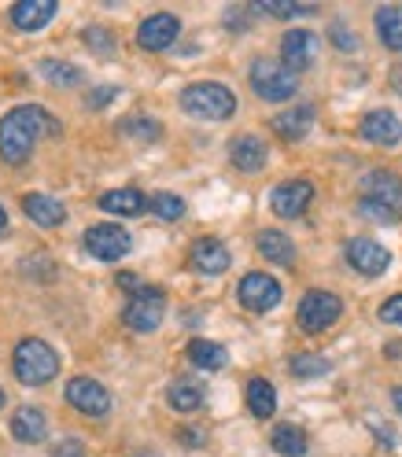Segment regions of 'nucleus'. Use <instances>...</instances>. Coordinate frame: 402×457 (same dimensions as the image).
<instances>
[{
  "label": "nucleus",
  "instance_id": "2f4dec72",
  "mask_svg": "<svg viewBox=\"0 0 402 457\" xmlns=\"http://www.w3.org/2000/svg\"><path fill=\"white\" fill-rule=\"evenodd\" d=\"M152 211L163 218V221H178L185 214V199L181 195H170V192H155L152 195Z\"/></svg>",
  "mask_w": 402,
  "mask_h": 457
},
{
  "label": "nucleus",
  "instance_id": "9d476101",
  "mask_svg": "<svg viewBox=\"0 0 402 457\" xmlns=\"http://www.w3.org/2000/svg\"><path fill=\"white\" fill-rule=\"evenodd\" d=\"M348 262L362 277H381L391 266V251L369 237H355V240H348Z\"/></svg>",
  "mask_w": 402,
  "mask_h": 457
},
{
  "label": "nucleus",
  "instance_id": "f257e3e1",
  "mask_svg": "<svg viewBox=\"0 0 402 457\" xmlns=\"http://www.w3.org/2000/svg\"><path fill=\"white\" fill-rule=\"evenodd\" d=\"M41 133H60V122H55L45 107H38V104L12 107L4 114V122H0V159L12 166L26 162Z\"/></svg>",
  "mask_w": 402,
  "mask_h": 457
},
{
  "label": "nucleus",
  "instance_id": "39448f33",
  "mask_svg": "<svg viewBox=\"0 0 402 457\" xmlns=\"http://www.w3.org/2000/svg\"><path fill=\"white\" fill-rule=\"evenodd\" d=\"M251 89L263 100H292L299 93V78L277 60H255L251 63Z\"/></svg>",
  "mask_w": 402,
  "mask_h": 457
},
{
  "label": "nucleus",
  "instance_id": "393cba45",
  "mask_svg": "<svg viewBox=\"0 0 402 457\" xmlns=\"http://www.w3.org/2000/svg\"><path fill=\"white\" fill-rule=\"evenodd\" d=\"M270 446H273L281 457H303L306 446H310V439H306L303 428H296V424H277L273 436H270Z\"/></svg>",
  "mask_w": 402,
  "mask_h": 457
},
{
  "label": "nucleus",
  "instance_id": "7c9ffc66",
  "mask_svg": "<svg viewBox=\"0 0 402 457\" xmlns=\"http://www.w3.org/2000/svg\"><path fill=\"white\" fill-rule=\"evenodd\" d=\"M289 369H292V377H299V380L325 377L329 373V358H322V354H296L289 361Z\"/></svg>",
  "mask_w": 402,
  "mask_h": 457
},
{
  "label": "nucleus",
  "instance_id": "6ab92c4d",
  "mask_svg": "<svg viewBox=\"0 0 402 457\" xmlns=\"http://www.w3.org/2000/svg\"><path fill=\"white\" fill-rule=\"evenodd\" d=\"M22 211H26V218H30L34 225H45V228L63 225V218H67V211H63L60 199L41 195V192H26V195H22Z\"/></svg>",
  "mask_w": 402,
  "mask_h": 457
},
{
  "label": "nucleus",
  "instance_id": "a878e982",
  "mask_svg": "<svg viewBox=\"0 0 402 457\" xmlns=\"http://www.w3.org/2000/svg\"><path fill=\"white\" fill-rule=\"evenodd\" d=\"M185 354H188V361H192V365L211 369V373L225 369V361H229V351L222 347V343H211V339H192Z\"/></svg>",
  "mask_w": 402,
  "mask_h": 457
},
{
  "label": "nucleus",
  "instance_id": "4c0bfd02",
  "mask_svg": "<svg viewBox=\"0 0 402 457\" xmlns=\"http://www.w3.org/2000/svg\"><path fill=\"white\" fill-rule=\"evenodd\" d=\"M114 93H119V89H114V85H104V89H96L89 100H85V104H89V107H104V104H111L114 100Z\"/></svg>",
  "mask_w": 402,
  "mask_h": 457
},
{
  "label": "nucleus",
  "instance_id": "37998d69",
  "mask_svg": "<svg viewBox=\"0 0 402 457\" xmlns=\"http://www.w3.org/2000/svg\"><path fill=\"white\" fill-rule=\"evenodd\" d=\"M8 225V214H4V207H0V228H4Z\"/></svg>",
  "mask_w": 402,
  "mask_h": 457
},
{
  "label": "nucleus",
  "instance_id": "ddd939ff",
  "mask_svg": "<svg viewBox=\"0 0 402 457\" xmlns=\"http://www.w3.org/2000/svg\"><path fill=\"white\" fill-rule=\"evenodd\" d=\"M310 199H314V185L303 181V178H292V181H284L270 192V207L281 218H299L310 207Z\"/></svg>",
  "mask_w": 402,
  "mask_h": 457
},
{
  "label": "nucleus",
  "instance_id": "0eeeda50",
  "mask_svg": "<svg viewBox=\"0 0 402 457\" xmlns=\"http://www.w3.org/2000/svg\"><path fill=\"white\" fill-rule=\"evenodd\" d=\"M166 313V292L163 288H137L122 310V321L133 332H155Z\"/></svg>",
  "mask_w": 402,
  "mask_h": 457
},
{
  "label": "nucleus",
  "instance_id": "4be33fe9",
  "mask_svg": "<svg viewBox=\"0 0 402 457\" xmlns=\"http://www.w3.org/2000/svg\"><path fill=\"white\" fill-rule=\"evenodd\" d=\"M12 436H15L19 443H41V439L48 436V417H45L41 410H34V406L15 410V417H12Z\"/></svg>",
  "mask_w": 402,
  "mask_h": 457
},
{
  "label": "nucleus",
  "instance_id": "6e6552de",
  "mask_svg": "<svg viewBox=\"0 0 402 457\" xmlns=\"http://www.w3.org/2000/svg\"><path fill=\"white\" fill-rule=\"evenodd\" d=\"M130 247H133V237L126 233L122 225L104 221V225H93L89 233H85V251H89L93 259H100V262H119V259H126Z\"/></svg>",
  "mask_w": 402,
  "mask_h": 457
},
{
  "label": "nucleus",
  "instance_id": "cd10ccee",
  "mask_svg": "<svg viewBox=\"0 0 402 457\" xmlns=\"http://www.w3.org/2000/svg\"><path fill=\"white\" fill-rule=\"evenodd\" d=\"M377 34H381L384 48L402 52V8L388 4V8H381V12H377Z\"/></svg>",
  "mask_w": 402,
  "mask_h": 457
},
{
  "label": "nucleus",
  "instance_id": "7ed1b4c3",
  "mask_svg": "<svg viewBox=\"0 0 402 457\" xmlns=\"http://www.w3.org/2000/svg\"><path fill=\"white\" fill-rule=\"evenodd\" d=\"M181 111L204 122H225V119H233L237 96L222 81H196L188 89H181Z\"/></svg>",
  "mask_w": 402,
  "mask_h": 457
},
{
  "label": "nucleus",
  "instance_id": "c756f323",
  "mask_svg": "<svg viewBox=\"0 0 402 457\" xmlns=\"http://www.w3.org/2000/svg\"><path fill=\"white\" fill-rule=\"evenodd\" d=\"M41 71L52 85H60V89H71V85H81V71L74 63H60V60H41Z\"/></svg>",
  "mask_w": 402,
  "mask_h": 457
},
{
  "label": "nucleus",
  "instance_id": "dca6fc26",
  "mask_svg": "<svg viewBox=\"0 0 402 457\" xmlns=\"http://www.w3.org/2000/svg\"><path fill=\"white\" fill-rule=\"evenodd\" d=\"M358 133L365 140H373V145H398V140H402V122H398L395 111H384L381 107V111H369L365 114Z\"/></svg>",
  "mask_w": 402,
  "mask_h": 457
},
{
  "label": "nucleus",
  "instance_id": "2eb2a0df",
  "mask_svg": "<svg viewBox=\"0 0 402 457\" xmlns=\"http://www.w3.org/2000/svg\"><path fill=\"white\" fill-rule=\"evenodd\" d=\"M188 262H192V270L196 273H204V277H218V273H225L229 270V247L222 244V240H214V237H199L196 244H192V254H188Z\"/></svg>",
  "mask_w": 402,
  "mask_h": 457
},
{
  "label": "nucleus",
  "instance_id": "f704fd0d",
  "mask_svg": "<svg viewBox=\"0 0 402 457\" xmlns=\"http://www.w3.org/2000/svg\"><path fill=\"white\" fill-rule=\"evenodd\" d=\"M85 45L96 48V52H111V48H114L111 34H107V30H100V26H93V30H85Z\"/></svg>",
  "mask_w": 402,
  "mask_h": 457
},
{
  "label": "nucleus",
  "instance_id": "e433bc0d",
  "mask_svg": "<svg viewBox=\"0 0 402 457\" xmlns=\"http://www.w3.org/2000/svg\"><path fill=\"white\" fill-rule=\"evenodd\" d=\"M52 457H85L81 439H63L60 446H52Z\"/></svg>",
  "mask_w": 402,
  "mask_h": 457
},
{
  "label": "nucleus",
  "instance_id": "412c9836",
  "mask_svg": "<svg viewBox=\"0 0 402 457\" xmlns=\"http://www.w3.org/2000/svg\"><path fill=\"white\" fill-rule=\"evenodd\" d=\"M55 15V0H22V4L12 8V22L19 26V30L34 34L41 30V26H48Z\"/></svg>",
  "mask_w": 402,
  "mask_h": 457
},
{
  "label": "nucleus",
  "instance_id": "423d86ee",
  "mask_svg": "<svg viewBox=\"0 0 402 457\" xmlns=\"http://www.w3.org/2000/svg\"><path fill=\"white\" fill-rule=\"evenodd\" d=\"M339 313H343V303L332 295V292H322V288H314L299 299V310H296V321L303 332H325L339 321Z\"/></svg>",
  "mask_w": 402,
  "mask_h": 457
},
{
  "label": "nucleus",
  "instance_id": "20e7f679",
  "mask_svg": "<svg viewBox=\"0 0 402 457\" xmlns=\"http://www.w3.org/2000/svg\"><path fill=\"white\" fill-rule=\"evenodd\" d=\"M12 369L26 387H41L60 373V354H55L45 339L30 336V339H19V347L12 354Z\"/></svg>",
  "mask_w": 402,
  "mask_h": 457
},
{
  "label": "nucleus",
  "instance_id": "f3484780",
  "mask_svg": "<svg viewBox=\"0 0 402 457\" xmlns=\"http://www.w3.org/2000/svg\"><path fill=\"white\" fill-rule=\"evenodd\" d=\"M229 159H233V166L244 170V174H258V170L266 166V159H270V148H266V140L244 133V137H237L233 145H229Z\"/></svg>",
  "mask_w": 402,
  "mask_h": 457
},
{
  "label": "nucleus",
  "instance_id": "a19ab883",
  "mask_svg": "<svg viewBox=\"0 0 402 457\" xmlns=\"http://www.w3.org/2000/svg\"><path fill=\"white\" fill-rule=\"evenodd\" d=\"M391 403H395V410H398V417H402V387L391 391Z\"/></svg>",
  "mask_w": 402,
  "mask_h": 457
},
{
  "label": "nucleus",
  "instance_id": "aec40b11",
  "mask_svg": "<svg viewBox=\"0 0 402 457\" xmlns=\"http://www.w3.org/2000/svg\"><path fill=\"white\" fill-rule=\"evenodd\" d=\"M310 126H314V107H306V104H296L273 119V133L281 140H303L310 133Z\"/></svg>",
  "mask_w": 402,
  "mask_h": 457
},
{
  "label": "nucleus",
  "instance_id": "5701e85b",
  "mask_svg": "<svg viewBox=\"0 0 402 457\" xmlns=\"http://www.w3.org/2000/svg\"><path fill=\"white\" fill-rule=\"evenodd\" d=\"M247 410L258 420H270L277 413V387L266 377H251L247 380Z\"/></svg>",
  "mask_w": 402,
  "mask_h": 457
},
{
  "label": "nucleus",
  "instance_id": "c03bdc74",
  "mask_svg": "<svg viewBox=\"0 0 402 457\" xmlns=\"http://www.w3.org/2000/svg\"><path fill=\"white\" fill-rule=\"evenodd\" d=\"M0 406H4V391H0Z\"/></svg>",
  "mask_w": 402,
  "mask_h": 457
},
{
  "label": "nucleus",
  "instance_id": "473e14b6",
  "mask_svg": "<svg viewBox=\"0 0 402 457\" xmlns=\"http://www.w3.org/2000/svg\"><path fill=\"white\" fill-rule=\"evenodd\" d=\"M122 133L126 137H137V140H155L163 133V126L155 119H145V114H137V119H126L122 122Z\"/></svg>",
  "mask_w": 402,
  "mask_h": 457
},
{
  "label": "nucleus",
  "instance_id": "9b49d317",
  "mask_svg": "<svg viewBox=\"0 0 402 457\" xmlns=\"http://www.w3.org/2000/svg\"><path fill=\"white\" fill-rule=\"evenodd\" d=\"M67 403H71L78 413H85V417H104V413L111 410V395H107L104 384H96V380H89V377H74V380L67 384Z\"/></svg>",
  "mask_w": 402,
  "mask_h": 457
},
{
  "label": "nucleus",
  "instance_id": "b1692460",
  "mask_svg": "<svg viewBox=\"0 0 402 457\" xmlns=\"http://www.w3.org/2000/svg\"><path fill=\"white\" fill-rule=\"evenodd\" d=\"M258 254H263L266 262H273V266H292L296 262L292 240L284 233H277V228H263V233H258Z\"/></svg>",
  "mask_w": 402,
  "mask_h": 457
},
{
  "label": "nucleus",
  "instance_id": "f03ea898",
  "mask_svg": "<svg viewBox=\"0 0 402 457\" xmlns=\"http://www.w3.org/2000/svg\"><path fill=\"white\" fill-rule=\"evenodd\" d=\"M358 211L381 225H395L402 218V178L391 170H369L358 188Z\"/></svg>",
  "mask_w": 402,
  "mask_h": 457
},
{
  "label": "nucleus",
  "instance_id": "bb28decb",
  "mask_svg": "<svg viewBox=\"0 0 402 457\" xmlns=\"http://www.w3.org/2000/svg\"><path fill=\"white\" fill-rule=\"evenodd\" d=\"M166 403L178 413H196L199 406H204V391H199L196 380H174L166 387Z\"/></svg>",
  "mask_w": 402,
  "mask_h": 457
},
{
  "label": "nucleus",
  "instance_id": "c85d7f7f",
  "mask_svg": "<svg viewBox=\"0 0 402 457\" xmlns=\"http://www.w3.org/2000/svg\"><path fill=\"white\" fill-rule=\"evenodd\" d=\"M255 8L263 15H273V19H299V15L314 12V4H299V0H258Z\"/></svg>",
  "mask_w": 402,
  "mask_h": 457
},
{
  "label": "nucleus",
  "instance_id": "72a5a7b5",
  "mask_svg": "<svg viewBox=\"0 0 402 457\" xmlns=\"http://www.w3.org/2000/svg\"><path fill=\"white\" fill-rule=\"evenodd\" d=\"M381 321L384 325H402V292L381 303Z\"/></svg>",
  "mask_w": 402,
  "mask_h": 457
},
{
  "label": "nucleus",
  "instance_id": "ea45409f",
  "mask_svg": "<svg viewBox=\"0 0 402 457\" xmlns=\"http://www.w3.org/2000/svg\"><path fill=\"white\" fill-rule=\"evenodd\" d=\"M178 439H181V443H204V436H199V432H188V428H185V432H178Z\"/></svg>",
  "mask_w": 402,
  "mask_h": 457
},
{
  "label": "nucleus",
  "instance_id": "a211bd4d",
  "mask_svg": "<svg viewBox=\"0 0 402 457\" xmlns=\"http://www.w3.org/2000/svg\"><path fill=\"white\" fill-rule=\"evenodd\" d=\"M152 207V199L137 188H114V192H104L100 195V211L107 214H119V218H137Z\"/></svg>",
  "mask_w": 402,
  "mask_h": 457
},
{
  "label": "nucleus",
  "instance_id": "4468645a",
  "mask_svg": "<svg viewBox=\"0 0 402 457\" xmlns=\"http://www.w3.org/2000/svg\"><path fill=\"white\" fill-rule=\"evenodd\" d=\"M314 60H318V37H314L310 30H289L281 41V63L289 67L292 74L306 71Z\"/></svg>",
  "mask_w": 402,
  "mask_h": 457
},
{
  "label": "nucleus",
  "instance_id": "58836bf2",
  "mask_svg": "<svg viewBox=\"0 0 402 457\" xmlns=\"http://www.w3.org/2000/svg\"><path fill=\"white\" fill-rule=\"evenodd\" d=\"M119 288H126V292H137L140 284H137V277H133V273H119Z\"/></svg>",
  "mask_w": 402,
  "mask_h": 457
},
{
  "label": "nucleus",
  "instance_id": "f8f14e48",
  "mask_svg": "<svg viewBox=\"0 0 402 457\" xmlns=\"http://www.w3.org/2000/svg\"><path fill=\"white\" fill-rule=\"evenodd\" d=\"M178 34H181L178 15H170V12H155V15H148L145 22H140V30H137V45L145 48V52H163V48H170V45L178 41Z\"/></svg>",
  "mask_w": 402,
  "mask_h": 457
},
{
  "label": "nucleus",
  "instance_id": "79ce46f5",
  "mask_svg": "<svg viewBox=\"0 0 402 457\" xmlns=\"http://www.w3.org/2000/svg\"><path fill=\"white\" fill-rule=\"evenodd\" d=\"M133 457H159V453H152V450H140V453H133Z\"/></svg>",
  "mask_w": 402,
  "mask_h": 457
},
{
  "label": "nucleus",
  "instance_id": "c9c22d12",
  "mask_svg": "<svg viewBox=\"0 0 402 457\" xmlns=\"http://www.w3.org/2000/svg\"><path fill=\"white\" fill-rule=\"evenodd\" d=\"M332 45H339L343 52H355V48H358V37H351V30H348L343 22H336V26H332Z\"/></svg>",
  "mask_w": 402,
  "mask_h": 457
},
{
  "label": "nucleus",
  "instance_id": "1a4fd4ad",
  "mask_svg": "<svg viewBox=\"0 0 402 457\" xmlns=\"http://www.w3.org/2000/svg\"><path fill=\"white\" fill-rule=\"evenodd\" d=\"M281 284L270 277V273H247L240 284H237V299L244 310L251 313H270L277 303H281Z\"/></svg>",
  "mask_w": 402,
  "mask_h": 457
}]
</instances>
